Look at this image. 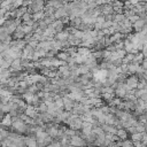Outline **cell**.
Listing matches in <instances>:
<instances>
[{"instance_id":"4","label":"cell","mask_w":147,"mask_h":147,"mask_svg":"<svg viewBox=\"0 0 147 147\" xmlns=\"http://www.w3.org/2000/svg\"><path fill=\"white\" fill-rule=\"evenodd\" d=\"M116 134H117V137H118L121 140H123V141L128 139V131L124 130V129H118Z\"/></svg>"},{"instance_id":"10","label":"cell","mask_w":147,"mask_h":147,"mask_svg":"<svg viewBox=\"0 0 147 147\" xmlns=\"http://www.w3.org/2000/svg\"><path fill=\"white\" fill-rule=\"evenodd\" d=\"M59 59H61V60H68V54L67 53H61V54H59Z\"/></svg>"},{"instance_id":"3","label":"cell","mask_w":147,"mask_h":147,"mask_svg":"<svg viewBox=\"0 0 147 147\" xmlns=\"http://www.w3.org/2000/svg\"><path fill=\"white\" fill-rule=\"evenodd\" d=\"M146 23H147L146 21H144V20L139 19L137 22H134V23L132 24V27L134 28V30H137V31H139V32H140V31L144 29V27L146 25Z\"/></svg>"},{"instance_id":"11","label":"cell","mask_w":147,"mask_h":147,"mask_svg":"<svg viewBox=\"0 0 147 147\" xmlns=\"http://www.w3.org/2000/svg\"><path fill=\"white\" fill-rule=\"evenodd\" d=\"M145 12H146V14H147V6L145 7Z\"/></svg>"},{"instance_id":"1","label":"cell","mask_w":147,"mask_h":147,"mask_svg":"<svg viewBox=\"0 0 147 147\" xmlns=\"http://www.w3.org/2000/svg\"><path fill=\"white\" fill-rule=\"evenodd\" d=\"M126 86L132 90V89H138V84H139V78L137 76H130L128 80H126Z\"/></svg>"},{"instance_id":"7","label":"cell","mask_w":147,"mask_h":147,"mask_svg":"<svg viewBox=\"0 0 147 147\" xmlns=\"http://www.w3.org/2000/svg\"><path fill=\"white\" fill-rule=\"evenodd\" d=\"M133 141L132 140H129V139H126V140H124L123 142H121V147H133Z\"/></svg>"},{"instance_id":"8","label":"cell","mask_w":147,"mask_h":147,"mask_svg":"<svg viewBox=\"0 0 147 147\" xmlns=\"http://www.w3.org/2000/svg\"><path fill=\"white\" fill-rule=\"evenodd\" d=\"M57 38H59L60 40L67 39V38H68V33H67V32H61V33H59V35H57Z\"/></svg>"},{"instance_id":"9","label":"cell","mask_w":147,"mask_h":147,"mask_svg":"<svg viewBox=\"0 0 147 147\" xmlns=\"http://www.w3.org/2000/svg\"><path fill=\"white\" fill-rule=\"evenodd\" d=\"M27 115H29V116H35V115H36V112L33 110V108L29 107V108L27 109Z\"/></svg>"},{"instance_id":"5","label":"cell","mask_w":147,"mask_h":147,"mask_svg":"<svg viewBox=\"0 0 147 147\" xmlns=\"http://www.w3.org/2000/svg\"><path fill=\"white\" fill-rule=\"evenodd\" d=\"M71 144L75 146V147H78V146H83V145H84V141H83L80 137H72Z\"/></svg>"},{"instance_id":"2","label":"cell","mask_w":147,"mask_h":147,"mask_svg":"<svg viewBox=\"0 0 147 147\" xmlns=\"http://www.w3.org/2000/svg\"><path fill=\"white\" fill-rule=\"evenodd\" d=\"M93 76H94V78H97L98 81L104 82V81H105V78L108 76V71H107V70H105V69L96 70V71H94V74H93Z\"/></svg>"},{"instance_id":"6","label":"cell","mask_w":147,"mask_h":147,"mask_svg":"<svg viewBox=\"0 0 147 147\" xmlns=\"http://www.w3.org/2000/svg\"><path fill=\"white\" fill-rule=\"evenodd\" d=\"M142 134H144V133H133V134H131V140L133 141V144H136V142H141V140H142Z\"/></svg>"}]
</instances>
